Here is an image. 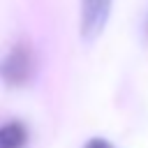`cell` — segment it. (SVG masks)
I'll use <instances>...</instances> for the list:
<instances>
[{"label": "cell", "instance_id": "obj_4", "mask_svg": "<svg viewBox=\"0 0 148 148\" xmlns=\"http://www.w3.org/2000/svg\"><path fill=\"white\" fill-rule=\"evenodd\" d=\"M83 148H113V146H111L106 139H102V136H92Z\"/></svg>", "mask_w": 148, "mask_h": 148}, {"label": "cell", "instance_id": "obj_2", "mask_svg": "<svg viewBox=\"0 0 148 148\" xmlns=\"http://www.w3.org/2000/svg\"><path fill=\"white\" fill-rule=\"evenodd\" d=\"M113 0H81V18H79V32L81 39L95 42L102 30L109 23Z\"/></svg>", "mask_w": 148, "mask_h": 148}, {"label": "cell", "instance_id": "obj_3", "mask_svg": "<svg viewBox=\"0 0 148 148\" xmlns=\"http://www.w3.org/2000/svg\"><path fill=\"white\" fill-rule=\"evenodd\" d=\"M28 127L21 120H5L0 125V148H25L28 143Z\"/></svg>", "mask_w": 148, "mask_h": 148}, {"label": "cell", "instance_id": "obj_1", "mask_svg": "<svg viewBox=\"0 0 148 148\" xmlns=\"http://www.w3.org/2000/svg\"><path fill=\"white\" fill-rule=\"evenodd\" d=\"M35 67H37V60H35L30 44H23V42L14 44L0 60V81L12 88L25 86L32 79Z\"/></svg>", "mask_w": 148, "mask_h": 148}]
</instances>
